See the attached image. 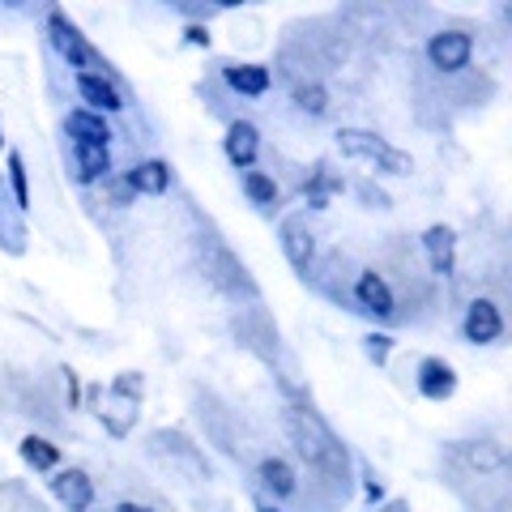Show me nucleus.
I'll return each instance as SVG.
<instances>
[{"label": "nucleus", "instance_id": "obj_25", "mask_svg": "<svg viewBox=\"0 0 512 512\" xmlns=\"http://www.w3.org/2000/svg\"><path fill=\"white\" fill-rule=\"evenodd\" d=\"M18 457H22L35 474H52V470L60 466V444H52L47 436H26V440L18 444Z\"/></svg>", "mask_w": 512, "mask_h": 512}, {"label": "nucleus", "instance_id": "obj_24", "mask_svg": "<svg viewBox=\"0 0 512 512\" xmlns=\"http://www.w3.org/2000/svg\"><path fill=\"white\" fill-rule=\"evenodd\" d=\"M5 188H9V197H13V210L26 218L30 214V175H26L22 150H9V158H5Z\"/></svg>", "mask_w": 512, "mask_h": 512}, {"label": "nucleus", "instance_id": "obj_32", "mask_svg": "<svg viewBox=\"0 0 512 512\" xmlns=\"http://www.w3.org/2000/svg\"><path fill=\"white\" fill-rule=\"evenodd\" d=\"M184 43L188 47H210V26H188L184 30Z\"/></svg>", "mask_w": 512, "mask_h": 512}, {"label": "nucleus", "instance_id": "obj_16", "mask_svg": "<svg viewBox=\"0 0 512 512\" xmlns=\"http://www.w3.org/2000/svg\"><path fill=\"white\" fill-rule=\"evenodd\" d=\"M256 487L265 495H274V504H282V500H295L299 495V474H295L291 461L261 457V466H256Z\"/></svg>", "mask_w": 512, "mask_h": 512}, {"label": "nucleus", "instance_id": "obj_17", "mask_svg": "<svg viewBox=\"0 0 512 512\" xmlns=\"http://www.w3.org/2000/svg\"><path fill=\"white\" fill-rule=\"evenodd\" d=\"M64 133H69L73 146H111V124L107 116H94L86 107H73L69 116H64Z\"/></svg>", "mask_w": 512, "mask_h": 512}, {"label": "nucleus", "instance_id": "obj_3", "mask_svg": "<svg viewBox=\"0 0 512 512\" xmlns=\"http://www.w3.org/2000/svg\"><path fill=\"white\" fill-rule=\"evenodd\" d=\"M47 43H52V52L73 69V77L77 73H111L107 60L94 52L90 39L77 30V22L64 9H47Z\"/></svg>", "mask_w": 512, "mask_h": 512}, {"label": "nucleus", "instance_id": "obj_6", "mask_svg": "<svg viewBox=\"0 0 512 512\" xmlns=\"http://www.w3.org/2000/svg\"><path fill=\"white\" fill-rule=\"evenodd\" d=\"M504 338V312L491 295H478L461 312V342L466 346H495Z\"/></svg>", "mask_w": 512, "mask_h": 512}, {"label": "nucleus", "instance_id": "obj_18", "mask_svg": "<svg viewBox=\"0 0 512 512\" xmlns=\"http://www.w3.org/2000/svg\"><path fill=\"white\" fill-rule=\"evenodd\" d=\"M94 414H99V423H103L107 436H116V440H124L128 431L137 427V402H133V397L111 393V389L99 393V410H94Z\"/></svg>", "mask_w": 512, "mask_h": 512}, {"label": "nucleus", "instance_id": "obj_9", "mask_svg": "<svg viewBox=\"0 0 512 512\" xmlns=\"http://www.w3.org/2000/svg\"><path fill=\"white\" fill-rule=\"evenodd\" d=\"M278 239H282V256L291 261V269H295L299 278H308L312 269H316V235H312V227H308V214L282 218Z\"/></svg>", "mask_w": 512, "mask_h": 512}, {"label": "nucleus", "instance_id": "obj_5", "mask_svg": "<svg viewBox=\"0 0 512 512\" xmlns=\"http://www.w3.org/2000/svg\"><path fill=\"white\" fill-rule=\"evenodd\" d=\"M350 295H355V308L350 312H363V316L380 320V325L397 320V295H393V286H389V278H384L380 269H359Z\"/></svg>", "mask_w": 512, "mask_h": 512}, {"label": "nucleus", "instance_id": "obj_11", "mask_svg": "<svg viewBox=\"0 0 512 512\" xmlns=\"http://www.w3.org/2000/svg\"><path fill=\"white\" fill-rule=\"evenodd\" d=\"M414 389H419V397H427V402H448V397L457 393V367L440 355L419 359V367H414Z\"/></svg>", "mask_w": 512, "mask_h": 512}, {"label": "nucleus", "instance_id": "obj_19", "mask_svg": "<svg viewBox=\"0 0 512 512\" xmlns=\"http://www.w3.org/2000/svg\"><path fill=\"white\" fill-rule=\"evenodd\" d=\"M346 188V180L329 163H316L308 171V180H303V201H308V210H329V201L338 197Z\"/></svg>", "mask_w": 512, "mask_h": 512}, {"label": "nucleus", "instance_id": "obj_37", "mask_svg": "<svg viewBox=\"0 0 512 512\" xmlns=\"http://www.w3.org/2000/svg\"><path fill=\"white\" fill-rule=\"evenodd\" d=\"M0 146H5V128H0Z\"/></svg>", "mask_w": 512, "mask_h": 512}, {"label": "nucleus", "instance_id": "obj_1", "mask_svg": "<svg viewBox=\"0 0 512 512\" xmlns=\"http://www.w3.org/2000/svg\"><path fill=\"white\" fill-rule=\"evenodd\" d=\"M282 427H286V436H291L295 453L308 461L320 478L338 483V491L346 495V487H350V453H346V444L333 436V427L308 406H286L282 410Z\"/></svg>", "mask_w": 512, "mask_h": 512}, {"label": "nucleus", "instance_id": "obj_30", "mask_svg": "<svg viewBox=\"0 0 512 512\" xmlns=\"http://www.w3.org/2000/svg\"><path fill=\"white\" fill-rule=\"evenodd\" d=\"M111 393H120V397H133V402H141V393H146V380H141L137 372H120L116 380L107 384Z\"/></svg>", "mask_w": 512, "mask_h": 512}, {"label": "nucleus", "instance_id": "obj_26", "mask_svg": "<svg viewBox=\"0 0 512 512\" xmlns=\"http://www.w3.org/2000/svg\"><path fill=\"white\" fill-rule=\"evenodd\" d=\"M461 457H466V466L478 470V474H500L508 466V453L495 440H470L461 448Z\"/></svg>", "mask_w": 512, "mask_h": 512}, {"label": "nucleus", "instance_id": "obj_36", "mask_svg": "<svg viewBox=\"0 0 512 512\" xmlns=\"http://www.w3.org/2000/svg\"><path fill=\"white\" fill-rule=\"evenodd\" d=\"M256 512H286V508H278V504H256Z\"/></svg>", "mask_w": 512, "mask_h": 512}, {"label": "nucleus", "instance_id": "obj_22", "mask_svg": "<svg viewBox=\"0 0 512 512\" xmlns=\"http://www.w3.org/2000/svg\"><path fill=\"white\" fill-rule=\"evenodd\" d=\"M291 103H295L299 116H308V120H325L329 107H333L325 82H316V77H299V82L291 86Z\"/></svg>", "mask_w": 512, "mask_h": 512}, {"label": "nucleus", "instance_id": "obj_13", "mask_svg": "<svg viewBox=\"0 0 512 512\" xmlns=\"http://www.w3.org/2000/svg\"><path fill=\"white\" fill-rule=\"evenodd\" d=\"M423 256H427L431 274H436L440 282H453L457 278V231L444 227V222L427 227L423 231Z\"/></svg>", "mask_w": 512, "mask_h": 512}, {"label": "nucleus", "instance_id": "obj_14", "mask_svg": "<svg viewBox=\"0 0 512 512\" xmlns=\"http://www.w3.org/2000/svg\"><path fill=\"white\" fill-rule=\"evenodd\" d=\"M120 180L128 184L133 197H167L171 192V167L163 163V158H141V163L128 167Z\"/></svg>", "mask_w": 512, "mask_h": 512}, {"label": "nucleus", "instance_id": "obj_15", "mask_svg": "<svg viewBox=\"0 0 512 512\" xmlns=\"http://www.w3.org/2000/svg\"><path fill=\"white\" fill-rule=\"evenodd\" d=\"M69 163H73V180L77 184H107L111 175H116L111 146H73L69 141Z\"/></svg>", "mask_w": 512, "mask_h": 512}, {"label": "nucleus", "instance_id": "obj_12", "mask_svg": "<svg viewBox=\"0 0 512 512\" xmlns=\"http://www.w3.org/2000/svg\"><path fill=\"white\" fill-rule=\"evenodd\" d=\"M222 154L235 171H256V158H261V128L252 120H231L227 137H222Z\"/></svg>", "mask_w": 512, "mask_h": 512}, {"label": "nucleus", "instance_id": "obj_34", "mask_svg": "<svg viewBox=\"0 0 512 512\" xmlns=\"http://www.w3.org/2000/svg\"><path fill=\"white\" fill-rule=\"evenodd\" d=\"M376 512H410V504H406V500H384Z\"/></svg>", "mask_w": 512, "mask_h": 512}, {"label": "nucleus", "instance_id": "obj_27", "mask_svg": "<svg viewBox=\"0 0 512 512\" xmlns=\"http://www.w3.org/2000/svg\"><path fill=\"white\" fill-rule=\"evenodd\" d=\"M180 18H188V26H205L210 18H218V13H227L231 5H188V0H175L171 5Z\"/></svg>", "mask_w": 512, "mask_h": 512}, {"label": "nucleus", "instance_id": "obj_33", "mask_svg": "<svg viewBox=\"0 0 512 512\" xmlns=\"http://www.w3.org/2000/svg\"><path fill=\"white\" fill-rule=\"evenodd\" d=\"M107 188H111V201H116V205H128V201H133V192H128V184H124V180H116V175L107 180Z\"/></svg>", "mask_w": 512, "mask_h": 512}, {"label": "nucleus", "instance_id": "obj_21", "mask_svg": "<svg viewBox=\"0 0 512 512\" xmlns=\"http://www.w3.org/2000/svg\"><path fill=\"white\" fill-rule=\"evenodd\" d=\"M154 453H167V457L180 461V466H188L197 478H210V466H205V457L197 453V444H188L180 431H154Z\"/></svg>", "mask_w": 512, "mask_h": 512}, {"label": "nucleus", "instance_id": "obj_28", "mask_svg": "<svg viewBox=\"0 0 512 512\" xmlns=\"http://www.w3.org/2000/svg\"><path fill=\"white\" fill-rule=\"evenodd\" d=\"M393 346H397V342L389 338V333H376V329H372V333L363 338V355L372 359L376 367H384V363H389V355H393Z\"/></svg>", "mask_w": 512, "mask_h": 512}, {"label": "nucleus", "instance_id": "obj_4", "mask_svg": "<svg viewBox=\"0 0 512 512\" xmlns=\"http://www.w3.org/2000/svg\"><path fill=\"white\" fill-rule=\"evenodd\" d=\"M423 56H427L431 73L457 77V73H466L470 60H474V35L461 30V26H444V30H436V35H427Z\"/></svg>", "mask_w": 512, "mask_h": 512}, {"label": "nucleus", "instance_id": "obj_7", "mask_svg": "<svg viewBox=\"0 0 512 512\" xmlns=\"http://www.w3.org/2000/svg\"><path fill=\"white\" fill-rule=\"evenodd\" d=\"M73 86H77L82 107L94 111V116H120V111L128 107L124 86L116 82V73H77Z\"/></svg>", "mask_w": 512, "mask_h": 512}, {"label": "nucleus", "instance_id": "obj_2", "mask_svg": "<svg viewBox=\"0 0 512 512\" xmlns=\"http://www.w3.org/2000/svg\"><path fill=\"white\" fill-rule=\"evenodd\" d=\"M333 141H338V150H342L346 158L376 167L380 175H393V180H402V175L414 171V158H410L406 150L389 146L384 137H376L372 128H338V133H333Z\"/></svg>", "mask_w": 512, "mask_h": 512}, {"label": "nucleus", "instance_id": "obj_29", "mask_svg": "<svg viewBox=\"0 0 512 512\" xmlns=\"http://www.w3.org/2000/svg\"><path fill=\"white\" fill-rule=\"evenodd\" d=\"M359 478H363V500L372 504V508H380L389 495H384V483H380V474L367 466V461H359Z\"/></svg>", "mask_w": 512, "mask_h": 512}, {"label": "nucleus", "instance_id": "obj_35", "mask_svg": "<svg viewBox=\"0 0 512 512\" xmlns=\"http://www.w3.org/2000/svg\"><path fill=\"white\" fill-rule=\"evenodd\" d=\"M116 512H158V508H150V504H133V500H124Z\"/></svg>", "mask_w": 512, "mask_h": 512}, {"label": "nucleus", "instance_id": "obj_31", "mask_svg": "<svg viewBox=\"0 0 512 512\" xmlns=\"http://www.w3.org/2000/svg\"><path fill=\"white\" fill-rule=\"evenodd\" d=\"M355 192H359V201L367 205V210H389V192H384V188H376L372 180H363V184H355Z\"/></svg>", "mask_w": 512, "mask_h": 512}, {"label": "nucleus", "instance_id": "obj_10", "mask_svg": "<svg viewBox=\"0 0 512 512\" xmlns=\"http://www.w3.org/2000/svg\"><path fill=\"white\" fill-rule=\"evenodd\" d=\"M47 491L56 495L64 512H90L94 508V478L82 466L52 470V478H47Z\"/></svg>", "mask_w": 512, "mask_h": 512}, {"label": "nucleus", "instance_id": "obj_8", "mask_svg": "<svg viewBox=\"0 0 512 512\" xmlns=\"http://www.w3.org/2000/svg\"><path fill=\"white\" fill-rule=\"evenodd\" d=\"M218 77L227 94L235 99H265L269 90H274V69L269 64H256V60H227L218 64Z\"/></svg>", "mask_w": 512, "mask_h": 512}, {"label": "nucleus", "instance_id": "obj_20", "mask_svg": "<svg viewBox=\"0 0 512 512\" xmlns=\"http://www.w3.org/2000/svg\"><path fill=\"white\" fill-rule=\"evenodd\" d=\"M239 188H244V197H248L252 210H261V214H274L282 205V184L269 171H244V175H239Z\"/></svg>", "mask_w": 512, "mask_h": 512}, {"label": "nucleus", "instance_id": "obj_23", "mask_svg": "<svg viewBox=\"0 0 512 512\" xmlns=\"http://www.w3.org/2000/svg\"><path fill=\"white\" fill-rule=\"evenodd\" d=\"M0 248H5L9 256L26 252V222H22L18 210H13V197H9L5 180H0Z\"/></svg>", "mask_w": 512, "mask_h": 512}]
</instances>
